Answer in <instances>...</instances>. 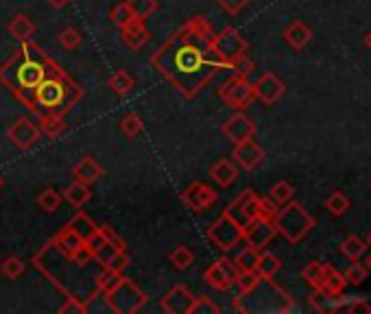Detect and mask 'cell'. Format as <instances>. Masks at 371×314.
Segmentation results:
<instances>
[{
  "mask_svg": "<svg viewBox=\"0 0 371 314\" xmlns=\"http://www.w3.org/2000/svg\"><path fill=\"white\" fill-rule=\"evenodd\" d=\"M212 40L214 31L208 18L194 16L151 55V66L184 98H194L225 68Z\"/></svg>",
  "mask_w": 371,
  "mask_h": 314,
  "instance_id": "1",
  "label": "cell"
},
{
  "mask_svg": "<svg viewBox=\"0 0 371 314\" xmlns=\"http://www.w3.org/2000/svg\"><path fill=\"white\" fill-rule=\"evenodd\" d=\"M48 55L36 42H20V51L0 66V83L24 105L31 114H38L36 88L46 79Z\"/></svg>",
  "mask_w": 371,
  "mask_h": 314,
  "instance_id": "2",
  "label": "cell"
},
{
  "mask_svg": "<svg viewBox=\"0 0 371 314\" xmlns=\"http://www.w3.org/2000/svg\"><path fill=\"white\" fill-rule=\"evenodd\" d=\"M81 98H83V88L68 73H63V68L57 75L46 77L36 88L38 114L40 112H57V114L66 116Z\"/></svg>",
  "mask_w": 371,
  "mask_h": 314,
  "instance_id": "3",
  "label": "cell"
},
{
  "mask_svg": "<svg viewBox=\"0 0 371 314\" xmlns=\"http://www.w3.org/2000/svg\"><path fill=\"white\" fill-rule=\"evenodd\" d=\"M147 301H149L147 293H142L127 277H122L110 293H105L108 310H112L116 314H133V312H138L142 305H147Z\"/></svg>",
  "mask_w": 371,
  "mask_h": 314,
  "instance_id": "4",
  "label": "cell"
},
{
  "mask_svg": "<svg viewBox=\"0 0 371 314\" xmlns=\"http://www.w3.org/2000/svg\"><path fill=\"white\" fill-rule=\"evenodd\" d=\"M225 214L239 225L241 229H245L254 219H258L260 214H264V203L256 197V192L245 190L239 199H236L227 209Z\"/></svg>",
  "mask_w": 371,
  "mask_h": 314,
  "instance_id": "5",
  "label": "cell"
},
{
  "mask_svg": "<svg viewBox=\"0 0 371 314\" xmlns=\"http://www.w3.org/2000/svg\"><path fill=\"white\" fill-rule=\"evenodd\" d=\"M212 46H214V53L225 61V66H229L234 59H239L247 53V42L243 35L227 26L223 28L221 33H214V40H212Z\"/></svg>",
  "mask_w": 371,
  "mask_h": 314,
  "instance_id": "6",
  "label": "cell"
},
{
  "mask_svg": "<svg viewBox=\"0 0 371 314\" xmlns=\"http://www.w3.org/2000/svg\"><path fill=\"white\" fill-rule=\"evenodd\" d=\"M208 240L221 251H229L243 240V229L236 225L225 212L208 227Z\"/></svg>",
  "mask_w": 371,
  "mask_h": 314,
  "instance_id": "7",
  "label": "cell"
},
{
  "mask_svg": "<svg viewBox=\"0 0 371 314\" xmlns=\"http://www.w3.org/2000/svg\"><path fill=\"white\" fill-rule=\"evenodd\" d=\"M221 98L229 105V108H236V110H245L254 103L256 98V92H254V85L247 83V79L243 77H234L229 81H225L219 90Z\"/></svg>",
  "mask_w": 371,
  "mask_h": 314,
  "instance_id": "8",
  "label": "cell"
},
{
  "mask_svg": "<svg viewBox=\"0 0 371 314\" xmlns=\"http://www.w3.org/2000/svg\"><path fill=\"white\" fill-rule=\"evenodd\" d=\"M236 277H239V268H236V264L221 258L206 268L204 282L214 291H229V286L236 284Z\"/></svg>",
  "mask_w": 371,
  "mask_h": 314,
  "instance_id": "9",
  "label": "cell"
},
{
  "mask_svg": "<svg viewBox=\"0 0 371 314\" xmlns=\"http://www.w3.org/2000/svg\"><path fill=\"white\" fill-rule=\"evenodd\" d=\"M7 137H9V142H11L16 149L28 151V149H33V147H36V145L40 142L42 133H40L38 122H33L31 118H20V120H16V122L9 127Z\"/></svg>",
  "mask_w": 371,
  "mask_h": 314,
  "instance_id": "10",
  "label": "cell"
},
{
  "mask_svg": "<svg viewBox=\"0 0 371 314\" xmlns=\"http://www.w3.org/2000/svg\"><path fill=\"white\" fill-rule=\"evenodd\" d=\"M182 201L188 209H192L194 214H201L216 203V192L212 190V186L204 184V182H192L182 192Z\"/></svg>",
  "mask_w": 371,
  "mask_h": 314,
  "instance_id": "11",
  "label": "cell"
},
{
  "mask_svg": "<svg viewBox=\"0 0 371 314\" xmlns=\"http://www.w3.org/2000/svg\"><path fill=\"white\" fill-rule=\"evenodd\" d=\"M276 236V225L273 221L268 219L266 214H260L258 219H254L245 229H243V240L247 242V247H254V249H262L266 247L271 238Z\"/></svg>",
  "mask_w": 371,
  "mask_h": 314,
  "instance_id": "12",
  "label": "cell"
},
{
  "mask_svg": "<svg viewBox=\"0 0 371 314\" xmlns=\"http://www.w3.org/2000/svg\"><path fill=\"white\" fill-rule=\"evenodd\" d=\"M194 295L190 293V288L188 286H184V284H177V286H173L171 291H168L164 297H162V310L166 312V314H190V310H192V305H194Z\"/></svg>",
  "mask_w": 371,
  "mask_h": 314,
  "instance_id": "13",
  "label": "cell"
},
{
  "mask_svg": "<svg viewBox=\"0 0 371 314\" xmlns=\"http://www.w3.org/2000/svg\"><path fill=\"white\" fill-rule=\"evenodd\" d=\"M310 225V221L303 216V212L299 207H288V209H284L282 214H278V225H276V229H280L288 240H297V238H301V234L306 231V227Z\"/></svg>",
  "mask_w": 371,
  "mask_h": 314,
  "instance_id": "14",
  "label": "cell"
},
{
  "mask_svg": "<svg viewBox=\"0 0 371 314\" xmlns=\"http://www.w3.org/2000/svg\"><path fill=\"white\" fill-rule=\"evenodd\" d=\"M120 38H122V42H125L131 51H140L142 46L149 44L151 33H149V28H147V24H145L142 18L133 16L125 26H120Z\"/></svg>",
  "mask_w": 371,
  "mask_h": 314,
  "instance_id": "15",
  "label": "cell"
},
{
  "mask_svg": "<svg viewBox=\"0 0 371 314\" xmlns=\"http://www.w3.org/2000/svg\"><path fill=\"white\" fill-rule=\"evenodd\" d=\"M221 131H223L225 137H229V142L241 145V142H245V140H251V135L256 133V127L247 116L236 114V116H231L223 122Z\"/></svg>",
  "mask_w": 371,
  "mask_h": 314,
  "instance_id": "16",
  "label": "cell"
},
{
  "mask_svg": "<svg viewBox=\"0 0 371 314\" xmlns=\"http://www.w3.org/2000/svg\"><path fill=\"white\" fill-rule=\"evenodd\" d=\"M231 159H236V164H239L241 168H245V170H254L264 159V153H262V149L256 142H251V140H245V142L236 145Z\"/></svg>",
  "mask_w": 371,
  "mask_h": 314,
  "instance_id": "17",
  "label": "cell"
},
{
  "mask_svg": "<svg viewBox=\"0 0 371 314\" xmlns=\"http://www.w3.org/2000/svg\"><path fill=\"white\" fill-rule=\"evenodd\" d=\"M73 174H75L77 182H83V184L92 186V184H96L100 177H103V166H100V164L96 162V157L88 155V157H81V159L75 164Z\"/></svg>",
  "mask_w": 371,
  "mask_h": 314,
  "instance_id": "18",
  "label": "cell"
},
{
  "mask_svg": "<svg viewBox=\"0 0 371 314\" xmlns=\"http://www.w3.org/2000/svg\"><path fill=\"white\" fill-rule=\"evenodd\" d=\"M254 92H256V96H258V98H262L264 103H276V100L282 96L284 85L278 81V77H276V75L266 73V75H264V77H260V81L254 85Z\"/></svg>",
  "mask_w": 371,
  "mask_h": 314,
  "instance_id": "19",
  "label": "cell"
},
{
  "mask_svg": "<svg viewBox=\"0 0 371 314\" xmlns=\"http://www.w3.org/2000/svg\"><path fill=\"white\" fill-rule=\"evenodd\" d=\"M38 127H40L42 135H46L51 140H57L66 131V120L57 112H40L38 114Z\"/></svg>",
  "mask_w": 371,
  "mask_h": 314,
  "instance_id": "20",
  "label": "cell"
},
{
  "mask_svg": "<svg viewBox=\"0 0 371 314\" xmlns=\"http://www.w3.org/2000/svg\"><path fill=\"white\" fill-rule=\"evenodd\" d=\"M210 177L221 186V188H227L236 182V177H239V168H236V164L227 157L219 159L212 168H210Z\"/></svg>",
  "mask_w": 371,
  "mask_h": 314,
  "instance_id": "21",
  "label": "cell"
},
{
  "mask_svg": "<svg viewBox=\"0 0 371 314\" xmlns=\"http://www.w3.org/2000/svg\"><path fill=\"white\" fill-rule=\"evenodd\" d=\"M63 199L68 201L73 207H83L90 199H92V188L83 182H73L68 188L63 190Z\"/></svg>",
  "mask_w": 371,
  "mask_h": 314,
  "instance_id": "22",
  "label": "cell"
},
{
  "mask_svg": "<svg viewBox=\"0 0 371 314\" xmlns=\"http://www.w3.org/2000/svg\"><path fill=\"white\" fill-rule=\"evenodd\" d=\"M51 242L55 244L57 249H61L63 253H68V256H70V253L79 247V244H83V238H81L77 231H73L68 225H66V227H63V229H61V231H59Z\"/></svg>",
  "mask_w": 371,
  "mask_h": 314,
  "instance_id": "23",
  "label": "cell"
},
{
  "mask_svg": "<svg viewBox=\"0 0 371 314\" xmlns=\"http://www.w3.org/2000/svg\"><path fill=\"white\" fill-rule=\"evenodd\" d=\"M9 33H11V38H16L18 42H26V40L33 38V33H36V24H33L24 14H18L9 22Z\"/></svg>",
  "mask_w": 371,
  "mask_h": 314,
  "instance_id": "24",
  "label": "cell"
},
{
  "mask_svg": "<svg viewBox=\"0 0 371 314\" xmlns=\"http://www.w3.org/2000/svg\"><path fill=\"white\" fill-rule=\"evenodd\" d=\"M168 262H171V266L177 268V271H186V268L192 266L194 253L186 247V244H177V247L171 253H168Z\"/></svg>",
  "mask_w": 371,
  "mask_h": 314,
  "instance_id": "25",
  "label": "cell"
},
{
  "mask_svg": "<svg viewBox=\"0 0 371 314\" xmlns=\"http://www.w3.org/2000/svg\"><path fill=\"white\" fill-rule=\"evenodd\" d=\"M122 279V273L114 271V268H108V266H100L98 275H96V284H98V291L100 293H110L118 282Z\"/></svg>",
  "mask_w": 371,
  "mask_h": 314,
  "instance_id": "26",
  "label": "cell"
},
{
  "mask_svg": "<svg viewBox=\"0 0 371 314\" xmlns=\"http://www.w3.org/2000/svg\"><path fill=\"white\" fill-rule=\"evenodd\" d=\"M63 203V194H59L55 188H46L40 197H38V207L46 214H53L59 209V205Z\"/></svg>",
  "mask_w": 371,
  "mask_h": 314,
  "instance_id": "27",
  "label": "cell"
},
{
  "mask_svg": "<svg viewBox=\"0 0 371 314\" xmlns=\"http://www.w3.org/2000/svg\"><path fill=\"white\" fill-rule=\"evenodd\" d=\"M133 77L127 73V70H116V73L110 77V88L118 94V96H125L133 90Z\"/></svg>",
  "mask_w": 371,
  "mask_h": 314,
  "instance_id": "28",
  "label": "cell"
},
{
  "mask_svg": "<svg viewBox=\"0 0 371 314\" xmlns=\"http://www.w3.org/2000/svg\"><path fill=\"white\" fill-rule=\"evenodd\" d=\"M68 227H70L73 231H77L83 240H85L92 231H96V223H94L85 212H77V216L68 223Z\"/></svg>",
  "mask_w": 371,
  "mask_h": 314,
  "instance_id": "29",
  "label": "cell"
},
{
  "mask_svg": "<svg viewBox=\"0 0 371 314\" xmlns=\"http://www.w3.org/2000/svg\"><path fill=\"white\" fill-rule=\"evenodd\" d=\"M145 129V122L138 114H127L122 120H120V131L125 137H138Z\"/></svg>",
  "mask_w": 371,
  "mask_h": 314,
  "instance_id": "30",
  "label": "cell"
},
{
  "mask_svg": "<svg viewBox=\"0 0 371 314\" xmlns=\"http://www.w3.org/2000/svg\"><path fill=\"white\" fill-rule=\"evenodd\" d=\"M24 262L18 258V256H9L3 260V264H0V275L7 277V279H18L22 273H24Z\"/></svg>",
  "mask_w": 371,
  "mask_h": 314,
  "instance_id": "31",
  "label": "cell"
},
{
  "mask_svg": "<svg viewBox=\"0 0 371 314\" xmlns=\"http://www.w3.org/2000/svg\"><path fill=\"white\" fill-rule=\"evenodd\" d=\"M57 40H59L61 48H66V51H77V48L81 46V42H83V35H81L77 28L68 26V28H63V31L59 33Z\"/></svg>",
  "mask_w": 371,
  "mask_h": 314,
  "instance_id": "32",
  "label": "cell"
},
{
  "mask_svg": "<svg viewBox=\"0 0 371 314\" xmlns=\"http://www.w3.org/2000/svg\"><path fill=\"white\" fill-rule=\"evenodd\" d=\"M258 256H260V253H258V249L247 247V249H243L239 256H236L234 264H236V268H239V271H256Z\"/></svg>",
  "mask_w": 371,
  "mask_h": 314,
  "instance_id": "33",
  "label": "cell"
},
{
  "mask_svg": "<svg viewBox=\"0 0 371 314\" xmlns=\"http://www.w3.org/2000/svg\"><path fill=\"white\" fill-rule=\"evenodd\" d=\"M278 268H280V262H278L276 256H271V253H260V256H258L256 273H258L260 277H271Z\"/></svg>",
  "mask_w": 371,
  "mask_h": 314,
  "instance_id": "34",
  "label": "cell"
},
{
  "mask_svg": "<svg viewBox=\"0 0 371 314\" xmlns=\"http://www.w3.org/2000/svg\"><path fill=\"white\" fill-rule=\"evenodd\" d=\"M127 3H129L133 16L142 18V20H147L151 14L157 11V0H127Z\"/></svg>",
  "mask_w": 371,
  "mask_h": 314,
  "instance_id": "35",
  "label": "cell"
},
{
  "mask_svg": "<svg viewBox=\"0 0 371 314\" xmlns=\"http://www.w3.org/2000/svg\"><path fill=\"white\" fill-rule=\"evenodd\" d=\"M131 18H133V11H131V7H129L127 0H125V3H118V5L110 11V20H112L118 28L125 26Z\"/></svg>",
  "mask_w": 371,
  "mask_h": 314,
  "instance_id": "36",
  "label": "cell"
},
{
  "mask_svg": "<svg viewBox=\"0 0 371 314\" xmlns=\"http://www.w3.org/2000/svg\"><path fill=\"white\" fill-rule=\"evenodd\" d=\"M221 308L210 299V297H197L194 305L190 310V314H219Z\"/></svg>",
  "mask_w": 371,
  "mask_h": 314,
  "instance_id": "37",
  "label": "cell"
},
{
  "mask_svg": "<svg viewBox=\"0 0 371 314\" xmlns=\"http://www.w3.org/2000/svg\"><path fill=\"white\" fill-rule=\"evenodd\" d=\"M229 68L236 73V77L247 79V77L251 75V70H254V63L247 59V55H243V57H239V59H234V61L229 63Z\"/></svg>",
  "mask_w": 371,
  "mask_h": 314,
  "instance_id": "38",
  "label": "cell"
},
{
  "mask_svg": "<svg viewBox=\"0 0 371 314\" xmlns=\"http://www.w3.org/2000/svg\"><path fill=\"white\" fill-rule=\"evenodd\" d=\"M286 40H288L293 46H301L303 42L308 40V31L303 28L301 24H293V26L286 31Z\"/></svg>",
  "mask_w": 371,
  "mask_h": 314,
  "instance_id": "39",
  "label": "cell"
},
{
  "mask_svg": "<svg viewBox=\"0 0 371 314\" xmlns=\"http://www.w3.org/2000/svg\"><path fill=\"white\" fill-rule=\"evenodd\" d=\"M216 3H219V7H221L223 11L236 16V14H241V11L247 7L249 0H216Z\"/></svg>",
  "mask_w": 371,
  "mask_h": 314,
  "instance_id": "40",
  "label": "cell"
},
{
  "mask_svg": "<svg viewBox=\"0 0 371 314\" xmlns=\"http://www.w3.org/2000/svg\"><path fill=\"white\" fill-rule=\"evenodd\" d=\"M291 192H293V190H291V186H288V184H284V182H282V184H276V186L271 188V197H273L278 203L288 201V199H291Z\"/></svg>",
  "mask_w": 371,
  "mask_h": 314,
  "instance_id": "41",
  "label": "cell"
},
{
  "mask_svg": "<svg viewBox=\"0 0 371 314\" xmlns=\"http://www.w3.org/2000/svg\"><path fill=\"white\" fill-rule=\"evenodd\" d=\"M98 229H100V234H103V236H105V238H108V240H110L112 244H116L118 249H127L125 240H122V238H120V236H118V234H116V231H114L112 227H108V225H105V227H98Z\"/></svg>",
  "mask_w": 371,
  "mask_h": 314,
  "instance_id": "42",
  "label": "cell"
},
{
  "mask_svg": "<svg viewBox=\"0 0 371 314\" xmlns=\"http://www.w3.org/2000/svg\"><path fill=\"white\" fill-rule=\"evenodd\" d=\"M59 312H61V314H66V312L83 314V312H88V308H85V303H81V301H77V299H68V303L61 305V308H59Z\"/></svg>",
  "mask_w": 371,
  "mask_h": 314,
  "instance_id": "43",
  "label": "cell"
},
{
  "mask_svg": "<svg viewBox=\"0 0 371 314\" xmlns=\"http://www.w3.org/2000/svg\"><path fill=\"white\" fill-rule=\"evenodd\" d=\"M46 3L53 7V9H63V7H68L73 0H46Z\"/></svg>",
  "mask_w": 371,
  "mask_h": 314,
  "instance_id": "44",
  "label": "cell"
},
{
  "mask_svg": "<svg viewBox=\"0 0 371 314\" xmlns=\"http://www.w3.org/2000/svg\"><path fill=\"white\" fill-rule=\"evenodd\" d=\"M0 186H3V179H0Z\"/></svg>",
  "mask_w": 371,
  "mask_h": 314,
  "instance_id": "45",
  "label": "cell"
}]
</instances>
